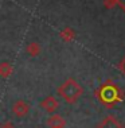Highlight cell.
<instances>
[{"label": "cell", "instance_id": "13", "mask_svg": "<svg viewBox=\"0 0 125 128\" xmlns=\"http://www.w3.org/2000/svg\"><path fill=\"white\" fill-rule=\"evenodd\" d=\"M58 128H65V127H58Z\"/></svg>", "mask_w": 125, "mask_h": 128}, {"label": "cell", "instance_id": "11", "mask_svg": "<svg viewBox=\"0 0 125 128\" xmlns=\"http://www.w3.org/2000/svg\"><path fill=\"white\" fill-rule=\"evenodd\" d=\"M117 69H119L121 73L125 76V57L121 58V61L119 62V65H117Z\"/></svg>", "mask_w": 125, "mask_h": 128}, {"label": "cell", "instance_id": "9", "mask_svg": "<svg viewBox=\"0 0 125 128\" xmlns=\"http://www.w3.org/2000/svg\"><path fill=\"white\" fill-rule=\"evenodd\" d=\"M26 51H27V54H28L30 57H38V55L40 54L39 43H36V42L28 43V44H27V47H26Z\"/></svg>", "mask_w": 125, "mask_h": 128}, {"label": "cell", "instance_id": "6", "mask_svg": "<svg viewBox=\"0 0 125 128\" xmlns=\"http://www.w3.org/2000/svg\"><path fill=\"white\" fill-rule=\"evenodd\" d=\"M47 126L50 128H58V127H66V122L61 115L53 113L50 117L47 119Z\"/></svg>", "mask_w": 125, "mask_h": 128}, {"label": "cell", "instance_id": "2", "mask_svg": "<svg viewBox=\"0 0 125 128\" xmlns=\"http://www.w3.org/2000/svg\"><path fill=\"white\" fill-rule=\"evenodd\" d=\"M82 93H83L82 86L74 78H67L58 88V94L67 104H75L78 101V98L82 96Z\"/></svg>", "mask_w": 125, "mask_h": 128}, {"label": "cell", "instance_id": "4", "mask_svg": "<svg viewBox=\"0 0 125 128\" xmlns=\"http://www.w3.org/2000/svg\"><path fill=\"white\" fill-rule=\"evenodd\" d=\"M40 108H43L48 113H54L55 110L59 108V101L54 96H47L44 100L40 101Z\"/></svg>", "mask_w": 125, "mask_h": 128}, {"label": "cell", "instance_id": "1", "mask_svg": "<svg viewBox=\"0 0 125 128\" xmlns=\"http://www.w3.org/2000/svg\"><path fill=\"white\" fill-rule=\"evenodd\" d=\"M94 94L98 98V101L108 109L113 108L116 104L121 102L125 98V92L113 80H106L94 90Z\"/></svg>", "mask_w": 125, "mask_h": 128}, {"label": "cell", "instance_id": "7", "mask_svg": "<svg viewBox=\"0 0 125 128\" xmlns=\"http://www.w3.org/2000/svg\"><path fill=\"white\" fill-rule=\"evenodd\" d=\"M59 36H61L62 40L70 43V42H73V40L77 38V34H75V31L73 30L71 27H66V28H63V30L59 32Z\"/></svg>", "mask_w": 125, "mask_h": 128}, {"label": "cell", "instance_id": "5", "mask_svg": "<svg viewBox=\"0 0 125 128\" xmlns=\"http://www.w3.org/2000/svg\"><path fill=\"white\" fill-rule=\"evenodd\" d=\"M97 128H125L114 116H106L100 122Z\"/></svg>", "mask_w": 125, "mask_h": 128}, {"label": "cell", "instance_id": "8", "mask_svg": "<svg viewBox=\"0 0 125 128\" xmlns=\"http://www.w3.org/2000/svg\"><path fill=\"white\" fill-rule=\"evenodd\" d=\"M12 72H13V68L9 62L4 61V62L0 64V76H1L3 78H8L9 76L12 74Z\"/></svg>", "mask_w": 125, "mask_h": 128}, {"label": "cell", "instance_id": "10", "mask_svg": "<svg viewBox=\"0 0 125 128\" xmlns=\"http://www.w3.org/2000/svg\"><path fill=\"white\" fill-rule=\"evenodd\" d=\"M114 6H119L121 10L125 12V0H105L106 8H113Z\"/></svg>", "mask_w": 125, "mask_h": 128}, {"label": "cell", "instance_id": "3", "mask_svg": "<svg viewBox=\"0 0 125 128\" xmlns=\"http://www.w3.org/2000/svg\"><path fill=\"white\" fill-rule=\"evenodd\" d=\"M30 112V104L24 100H16L12 105V113L16 117H24Z\"/></svg>", "mask_w": 125, "mask_h": 128}, {"label": "cell", "instance_id": "12", "mask_svg": "<svg viewBox=\"0 0 125 128\" xmlns=\"http://www.w3.org/2000/svg\"><path fill=\"white\" fill-rule=\"evenodd\" d=\"M0 128H15V124H13L11 120H7V122H4L1 124V127Z\"/></svg>", "mask_w": 125, "mask_h": 128}]
</instances>
